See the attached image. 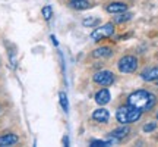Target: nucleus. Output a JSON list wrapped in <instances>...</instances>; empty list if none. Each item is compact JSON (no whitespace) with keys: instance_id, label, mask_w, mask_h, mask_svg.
Instances as JSON below:
<instances>
[{"instance_id":"obj_1","label":"nucleus","mask_w":158,"mask_h":147,"mask_svg":"<svg viewBox=\"0 0 158 147\" xmlns=\"http://www.w3.org/2000/svg\"><path fill=\"white\" fill-rule=\"evenodd\" d=\"M155 103H157V97L147 90L133 91V93L129 94V97H127V105L133 106V108H138L139 110H142V112L151 110V109L155 106Z\"/></svg>"},{"instance_id":"obj_2","label":"nucleus","mask_w":158,"mask_h":147,"mask_svg":"<svg viewBox=\"0 0 158 147\" xmlns=\"http://www.w3.org/2000/svg\"><path fill=\"white\" fill-rule=\"evenodd\" d=\"M142 116V110H139L138 108H133L130 105L126 106H120L116 112V119H117L120 124H133L136 121H139Z\"/></svg>"},{"instance_id":"obj_3","label":"nucleus","mask_w":158,"mask_h":147,"mask_svg":"<svg viewBox=\"0 0 158 147\" xmlns=\"http://www.w3.org/2000/svg\"><path fill=\"white\" fill-rule=\"evenodd\" d=\"M117 68L122 74H130L135 72L136 68H138V59L132 55H127V56H123L120 60L117 62Z\"/></svg>"},{"instance_id":"obj_4","label":"nucleus","mask_w":158,"mask_h":147,"mask_svg":"<svg viewBox=\"0 0 158 147\" xmlns=\"http://www.w3.org/2000/svg\"><path fill=\"white\" fill-rule=\"evenodd\" d=\"M113 34H114V25L111 22H108L106 25H102V27H98V28L94 29L91 33V38L94 40V41H100L102 38L111 37Z\"/></svg>"},{"instance_id":"obj_5","label":"nucleus","mask_w":158,"mask_h":147,"mask_svg":"<svg viewBox=\"0 0 158 147\" xmlns=\"http://www.w3.org/2000/svg\"><path fill=\"white\" fill-rule=\"evenodd\" d=\"M94 82L101 87H107V85H111L114 82V75L113 72L110 71H100L94 75Z\"/></svg>"},{"instance_id":"obj_6","label":"nucleus","mask_w":158,"mask_h":147,"mask_svg":"<svg viewBox=\"0 0 158 147\" xmlns=\"http://www.w3.org/2000/svg\"><path fill=\"white\" fill-rule=\"evenodd\" d=\"M129 134H130V128L126 124H123V127L116 128V130L111 131V132H110V137H111V138H116L117 141H120V140H123L124 137H127Z\"/></svg>"},{"instance_id":"obj_7","label":"nucleus","mask_w":158,"mask_h":147,"mask_svg":"<svg viewBox=\"0 0 158 147\" xmlns=\"http://www.w3.org/2000/svg\"><path fill=\"white\" fill-rule=\"evenodd\" d=\"M92 119L97 121V122L106 124V122H108V119H110V113H108L107 109L100 108V109H97V110H94V113H92Z\"/></svg>"},{"instance_id":"obj_8","label":"nucleus","mask_w":158,"mask_h":147,"mask_svg":"<svg viewBox=\"0 0 158 147\" xmlns=\"http://www.w3.org/2000/svg\"><path fill=\"white\" fill-rule=\"evenodd\" d=\"M110 99H111V96H110V91H108L107 88H101L100 91L95 93V102L98 103L100 106L107 105V103L110 102Z\"/></svg>"},{"instance_id":"obj_9","label":"nucleus","mask_w":158,"mask_h":147,"mask_svg":"<svg viewBox=\"0 0 158 147\" xmlns=\"http://www.w3.org/2000/svg\"><path fill=\"white\" fill-rule=\"evenodd\" d=\"M126 9H127V5L123 2H113V3H108L106 7L108 13H122V12H126Z\"/></svg>"},{"instance_id":"obj_10","label":"nucleus","mask_w":158,"mask_h":147,"mask_svg":"<svg viewBox=\"0 0 158 147\" xmlns=\"http://www.w3.org/2000/svg\"><path fill=\"white\" fill-rule=\"evenodd\" d=\"M141 77L143 81H157L158 79V66H152V68H147L141 74Z\"/></svg>"},{"instance_id":"obj_11","label":"nucleus","mask_w":158,"mask_h":147,"mask_svg":"<svg viewBox=\"0 0 158 147\" xmlns=\"http://www.w3.org/2000/svg\"><path fill=\"white\" fill-rule=\"evenodd\" d=\"M19 141V137L16 134H5L0 137V146H13Z\"/></svg>"},{"instance_id":"obj_12","label":"nucleus","mask_w":158,"mask_h":147,"mask_svg":"<svg viewBox=\"0 0 158 147\" xmlns=\"http://www.w3.org/2000/svg\"><path fill=\"white\" fill-rule=\"evenodd\" d=\"M111 49L110 47H100V49H95V50L92 51V56L97 57V59H100V57H110L111 56Z\"/></svg>"},{"instance_id":"obj_13","label":"nucleus","mask_w":158,"mask_h":147,"mask_svg":"<svg viewBox=\"0 0 158 147\" xmlns=\"http://www.w3.org/2000/svg\"><path fill=\"white\" fill-rule=\"evenodd\" d=\"M70 6H72L73 9H78V11H84V9L91 7V3L88 0H72V2H70Z\"/></svg>"},{"instance_id":"obj_14","label":"nucleus","mask_w":158,"mask_h":147,"mask_svg":"<svg viewBox=\"0 0 158 147\" xmlns=\"http://www.w3.org/2000/svg\"><path fill=\"white\" fill-rule=\"evenodd\" d=\"M59 99H60V105H62V108L64 112H68L69 110V102H68V96H66V93L64 91H60L59 93Z\"/></svg>"},{"instance_id":"obj_15","label":"nucleus","mask_w":158,"mask_h":147,"mask_svg":"<svg viewBox=\"0 0 158 147\" xmlns=\"http://www.w3.org/2000/svg\"><path fill=\"white\" fill-rule=\"evenodd\" d=\"M82 24H84V27L94 28V27H97V25L100 24V19H98V18H85L84 21H82Z\"/></svg>"},{"instance_id":"obj_16","label":"nucleus","mask_w":158,"mask_h":147,"mask_svg":"<svg viewBox=\"0 0 158 147\" xmlns=\"http://www.w3.org/2000/svg\"><path fill=\"white\" fill-rule=\"evenodd\" d=\"M130 18H132V13H124V12H122V15H120V16L114 18V22H117V24L126 22V21H129Z\"/></svg>"},{"instance_id":"obj_17","label":"nucleus","mask_w":158,"mask_h":147,"mask_svg":"<svg viewBox=\"0 0 158 147\" xmlns=\"http://www.w3.org/2000/svg\"><path fill=\"white\" fill-rule=\"evenodd\" d=\"M43 16H44V19L45 21H50L51 19V16H53V11H51V7L50 6H44L43 7Z\"/></svg>"},{"instance_id":"obj_18","label":"nucleus","mask_w":158,"mask_h":147,"mask_svg":"<svg viewBox=\"0 0 158 147\" xmlns=\"http://www.w3.org/2000/svg\"><path fill=\"white\" fill-rule=\"evenodd\" d=\"M155 128H157V124H155V122H149V124L143 125V131H145V132H151V131H154Z\"/></svg>"},{"instance_id":"obj_19","label":"nucleus","mask_w":158,"mask_h":147,"mask_svg":"<svg viewBox=\"0 0 158 147\" xmlns=\"http://www.w3.org/2000/svg\"><path fill=\"white\" fill-rule=\"evenodd\" d=\"M51 40H53V43L57 46V40H56V37H54V35H51Z\"/></svg>"},{"instance_id":"obj_20","label":"nucleus","mask_w":158,"mask_h":147,"mask_svg":"<svg viewBox=\"0 0 158 147\" xmlns=\"http://www.w3.org/2000/svg\"><path fill=\"white\" fill-rule=\"evenodd\" d=\"M157 119H158V113H157Z\"/></svg>"}]
</instances>
